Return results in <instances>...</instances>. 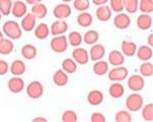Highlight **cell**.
Returning <instances> with one entry per match:
<instances>
[{
    "label": "cell",
    "mask_w": 153,
    "mask_h": 122,
    "mask_svg": "<svg viewBox=\"0 0 153 122\" xmlns=\"http://www.w3.org/2000/svg\"><path fill=\"white\" fill-rule=\"evenodd\" d=\"M92 3L97 6H100V5H105L108 2V0H91Z\"/></svg>",
    "instance_id": "ee69618b"
},
{
    "label": "cell",
    "mask_w": 153,
    "mask_h": 122,
    "mask_svg": "<svg viewBox=\"0 0 153 122\" xmlns=\"http://www.w3.org/2000/svg\"><path fill=\"white\" fill-rule=\"evenodd\" d=\"M68 31V24L64 19H58L54 22L50 27V34L52 36L64 35Z\"/></svg>",
    "instance_id": "7c38bea8"
},
{
    "label": "cell",
    "mask_w": 153,
    "mask_h": 122,
    "mask_svg": "<svg viewBox=\"0 0 153 122\" xmlns=\"http://www.w3.org/2000/svg\"><path fill=\"white\" fill-rule=\"evenodd\" d=\"M25 70H27V65L25 62L19 59L14 60L9 66V71L14 76H22V74H25Z\"/></svg>",
    "instance_id": "d6986e66"
},
{
    "label": "cell",
    "mask_w": 153,
    "mask_h": 122,
    "mask_svg": "<svg viewBox=\"0 0 153 122\" xmlns=\"http://www.w3.org/2000/svg\"><path fill=\"white\" fill-rule=\"evenodd\" d=\"M93 22V17L91 13L82 11L77 15V24L81 28H89Z\"/></svg>",
    "instance_id": "4316f807"
},
{
    "label": "cell",
    "mask_w": 153,
    "mask_h": 122,
    "mask_svg": "<svg viewBox=\"0 0 153 122\" xmlns=\"http://www.w3.org/2000/svg\"><path fill=\"white\" fill-rule=\"evenodd\" d=\"M82 39L86 45H93L100 40V34L95 30H89L82 36Z\"/></svg>",
    "instance_id": "f546056e"
},
{
    "label": "cell",
    "mask_w": 153,
    "mask_h": 122,
    "mask_svg": "<svg viewBox=\"0 0 153 122\" xmlns=\"http://www.w3.org/2000/svg\"><path fill=\"white\" fill-rule=\"evenodd\" d=\"M138 9L142 13L151 14L153 12V0H140Z\"/></svg>",
    "instance_id": "836d02e7"
},
{
    "label": "cell",
    "mask_w": 153,
    "mask_h": 122,
    "mask_svg": "<svg viewBox=\"0 0 153 122\" xmlns=\"http://www.w3.org/2000/svg\"><path fill=\"white\" fill-rule=\"evenodd\" d=\"M103 99H105V96H103L102 91L100 90L90 91L87 94V102L91 106L100 105L103 102Z\"/></svg>",
    "instance_id": "ac0fdd59"
},
{
    "label": "cell",
    "mask_w": 153,
    "mask_h": 122,
    "mask_svg": "<svg viewBox=\"0 0 153 122\" xmlns=\"http://www.w3.org/2000/svg\"><path fill=\"white\" fill-rule=\"evenodd\" d=\"M141 115L143 120L147 122H152L153 121V104L148 103L147 105L142 106L141 108Z\"/></svg>",
    "instance_id": "d6a6232c"
},
{
    "label": "cell",
    "mask_w": 153,
    "mask_h": 122,
    "mask_svg": "<svg viewBox=\"0 0 153 122\" xmlns=\"http://www.w3.org/2000/svg\"><path fill=\"white\" fill-rule=\"evenodd\" d=\"M61 120L63 122H77L78 121V116L74 110H66L62 114Z\"/></svg>",
    "instance_id": "ab89813d"
},
{
    "label": "cell",
    "mask_w": 153,
    "mask_h": 122,
    "mask_svg": "<svg viewBox=\"0 0 153 122\" xmlns=\"http://www.w3.org/2000/svg\"><path fill=\"white\" fill-rule=\"evenodd\" d=\"M137 48L138 47L136 43L130 42V41H123L121 45V52L126 57H133L136 54Z\"/></svg>",
    "instance_id": "cb8c5ba5"
},
{
    "label": "cell",
    "mask_w": 153,
    "mask_h": 122,
    "mask_svg": "<svg viewBox=\"0 0 153 122\" xmlns=\"http://www.w3.org/2000/svg\"><path fill=\"white\" fill-rule=\"evenodd\" d=\"M144 104V99L142 95L137 94L134 92V94L129 95L126 99V108L130 112H137L141 110L142 106Z\"/></svg>",
    "instance_id": "7a4b0ae2"
},
{
    "label": "cell",
    "mask_w": 153,
    "mask_h": 122,
    "mask_svg": "<svg viewBox=\"0 0 153 122\" xmlns=\"http://www.w3.org/2000/svg\"><path fill=\"white\" fill-rule=\"evenodd\" d=\"M30 12H32L37 19H45L47 16V14H48V8H47V6L45 4L40 2V3L32 5V10H30Z\"/></svg>",
    "instance_id": "83f0119b"
},
{
    "label": "cell",
    "mask_w": 153,
    "mask_h": 122,
    "mask_svg": "<svg viewBox=\"0 0 153 122\" xmlns=\"http://www.w3.org/2000/svg\"><path fill=\"white\" fill-rule=\"evenodd\" d=\"M108 64L113 66H120L123 65L124 62H125V56L119 50H111L108 54Z\"/></svg>",
    "instance_id": "e0dca14e"
},
{
    "label": "cell",
    "mask_w": 153,
    "mask_h": 122,
    "mask_svg": "<svg viewBox=\"0 0 153 122\" xmlns=\"http://www.w3.org/2000/svg\"><path fill=\"white\" fill-rule=\"evenodd\" d=\"M25 3H27V4L33 5V4H37V3L42 2V0H25Z\"/></svg>",
    "instance_id": "bcb514c9"
},
{
    "label": "cell",
    "mask_w": 153,
    "mask_h": 122,
    "mask_svg": "<svg viewBox=\"0 0 153 122\" xmlns=\"http://www.w3.org/2000/svg\"><path fill=\"white\" fill-rule=\"evenodd\" d=\"M14 49V44L12 40L8 38H3L0 41V54L1 55H8Z\"/></svg>",
    "instance_id": "f1b7e54d"
},
{
    "label": "cell",
    "mask_w": 153,
    "mask_h": 122,
    "mask_svg": "<svg viewBox=\"0 0 153 122\" xmlns=\"http://www.w3.org/2000/svg\"><path fill=\"white\" fill-rule=\"evenodd\" d=\"M1 19H2V14H1V12H0V20H1Z\"/></svg>",
    "instance_id": "f907efd6"
},
{
    "label": "cell",
    "mask_w": 153,
    "mask_h": 122,
    "mask_svg": "<svg viewBox=\"0 0 153 122\" xmlns=\"http://www.w3.org/2000/svg\"><path fill=\"white\" fill-rule=\"evenodd\" d=\"M110 1V8L114 12H123L124 10V0H108Z\"/></svg>",
    "instance_id": "60d3db41"
},
{
    "label": "cell",
    "mask_w": 153,
    "mask_h": 122,
    "mask_svg": "<svg viewBox=\"0 0 153 122\" xmlns=\"http://www.w3.org/2000/svg\"><path fill=\"white\" fill-rule=\"evenodd\" d=\"M108 61H103V60H97L94 62L92 66V70H93V73L98 75V76H103L108 73V71L110 70L108 69Z\"/></svg>",
    "instance_id": "d4e9b609"
},
{
    "label": "cell",
    "mask_w": 153,
    "mask_h": 122,
    "mask_svg": "<svg viewBox=\"0 0 153 122\" xmlns=\"http://www.w3.org/2000/svg\"><path fill=\"white\" fill-rule=\"evenodd\" d=\"M2 32L10 40H19L22 36V27L16 20H6L2 25Z\"/></svg>",
    "instance_id": "6da1fadb"
},
{
    "label": "cell",
    "mask_w": 153,
    "mask_h": 122,
    "mask_svg": "<svg viewBox=\"0 0 153 122\" xmlns=\"http://www.w3.org/2000/svg\"><path fill=\"white\" fill-rule=\"evenodd\" d=\"M73 7L77 11H86L90 7L89 0H73Z\"/></svg>",
    "instance_id": "f35d334b"
},
{
    "label": "cell",
    "mask_w": 153,
    "mask_h": 122,
    "mask_svg": "<svg viewBox=\"0 0 153 122\" xmlns=\"http://www.w3.org/2000/svg\"><path fill=\"white\" fill-rule=\"evenodd\" d=\"M25 87V80H23L20 76H14L11 77L8 82H7V88H8L9 92L12 94H19L22 93Z\"/></svg>",
    "instance_id": "30bf717a"
},
{
    "label": "cell",
    "mask_w": 153,
    "mask_h": 122,
    "mask_svg": "<svg viewBox=\"0 0 153 122\" xmlns=\"http://www.w3.org/2000/svg\"><path fill=\"white\" fill-rule=\"evenodd\" d=\"M127 85L132 92H141L145 87V80L144 77L142 75L134 74L131 75L130 77L127 80Z\"/></svg>",
    "instance_id": "8992f818"
},
{
    "label": "cell",
    "mask_w": 153,
    "mask_h": 122,
    "mask_svg": "<svg viewBox=\"0 0 153 122\" xmlns=\"http://www.w3.org/2000/svg\"><path fill=\"white\" fill-rule=\"evenodd\" d=\"M108 94L113 99H120L125 94V88L120 82H113L108 88Z\"/></svg>",
    "instance_id": "44dd1931"
},
{
    "label": "cell",
    "mask_w": 153,
    "mask_h": 122,
    "mask_svg": "<svg viewBox=\"0 0 153 122\" xmlns=\"http://www.w3.org/2000/svg\"><path fill=\"white\" fill-rule=\"evenodd\" d=\"M62 2H64V3H69V2L73 1V0H61Z\"/></svg>",
    "instance_id": "681fc988"
},
{
    "label": "cell",
    "mask_w": 153,
    "mask_h": 122,
    "mask_svg": "<svg viewBox=\"0 0 153 122\" xmlns=\"http://www.w3.org/2000/svg\"><path fill=\"white\" fill-rule=\"evenodd\" d=\"M152 24H153L152 16L148 13H141L136 19L137 27L141 31H146L151 28Z\"/></svg>",
    "instance_id": "9a60e30c"
},
{
    "label": "cell",
    "mask_w": 153,
    "mask_h": 122,
    "mask_svg": "<svg viewBox=\"0 0 153 122\" xmlns=\"http://www.w3.org/2000/svg\"><path fill=\"white\" fill-rule=\"evenodd\" d=\"M72 9L69 4L67 3H61L57 4L53 9V15L57 19H66L71 15Z\"/></svg>",
    "instance_id": "52a82bcc"
},
{
    "label": "cell",
    "mask_w": 153,
    "mask_h": 122,
    "mask_svg": "<svg viewBox=\"0 0 153 122\" xmlns=\"http://www.w3.org/2000/svg\"><path fill=\"white\" fill-rule=\"evenodd\" d=\"M90 121L91 122H105L107 121V118H105V116L103 115L102 113L94 112L90 116Z\"/></svg>",
    "instance_id": "b9f144b4"
},
{
    "label": "cell",
    "mask_w": 153,
    "mask_h": 122,
    "mask_svg": "<svg viewBox=\"0 0 153 122\" xmlns=\"http://www.w3.org/2000/svg\"><path fill=\"white\" fill-rule=\"evenodd\" d=\"M115 121L116 122H131L132 121V115L130 111L127 110H121L116 113L115 115Z\"/></svg>",
    "instance_id": "74e56055"
},
{
    "label": "cell",
    "mask_w": 153,
    "mask_h": 122,
    "mask_svg": "<svg viewBox=\"0 0 153 122\" xmlns=\"http://www.w3.org/2000/svg\"><path fill=\"white\" fill-rule=\"evenodd\" d=\"M89 59L92 61H97L103 58L105 55V47L102 44H93L91 45V48L89 50Z\"/></svg>",
    "instance_id": "4fadbf2b"
},
{
    "label": "cell",
    "mask_w": 153,
    "mask_h": 122,
    "mask_svg": "<svg viewBox=\"0 0 153 122\" xmlns=\"http://www.w3.org/2000/svg\"><path fill=\"white\" fill-rule=\"evenodd\" d=\"M67 40H68V44L72 47H79L83 42L82 39V35L77 31H73V32L69 33V36H67Z\"/></svg>",
    "instance_id": "4dcf8cb0"
},
{
    "label": "cell",
    "mask_w": 153,
    "mask_h": 122,
    "mask_svg": "<svg viewBox=\"0 0 153 122\" xmlns=\"http://www.w3.org/2000/svg\"><path fill=\"white\" fill-rule=\"evenodd\" d=\"M128 68L123 65L114 66V68L108 71V76L111 82H122V80H125L128 77Z\"/></svg>",
    "instance_id": "277c9868"
},
{
    "label": "cell",
    "mask_w": 153,
    "mask_h": 122,
    "mask_svg": "<svg viewBox=\"0 0 153 122\" xmlns=\"http://www.w3.org/2000/svg\"><path fill=\"white\" fill-rule=\"evenodd\" d=\"M139 0H124V9L128 13H136L138 10Z\"/></svg>",
    "instance_id": "8d00e7d4"
},
{
    "label": "cell",
    "mask_w": 153,
    "mask_h": 122,
    "mask_svg": "<svg viewBox=\"0 0 153 122\" xmlns=\"http://www.w3.org/2000/svg\"><path fill=\"white\" fill-rule=\"evenodd\" d=\"M61 66L67 74H73L77 70V63L72 58H65L62 61Z\"/></svg>",
    "instance_id": "1f68e13d"
},
{
    "label": "cell",
    "mask_w": 153,
    "mask_h": 122,
    "mask_svg": "<svg viewBox=\"0 0 153 122\" xmlns=\"http://www.w3.org/2000/svg\"><path fill=\"white\" fill-rule=\"evenodd\" d=\"M36 24H37V17L32 12H27L25 16L22 17L20 27H22V30L25 31V32H32L36 28Z\"/></svg>",
    "instance_id": "8fae6325"
},
{
    "label": "cell",
    "mask_w": 153,
    "mask_h": 122,
    "mask_svg": "<svg viewBox=\"0 0 153 122\" xmlns=\"http://www.w3.org/2000/svg\"><path fill=\"white\" fill-rule=\"evenodd\" d=\"M20 53H22V56L25 59H27V60H33V59H35L37 57L38 50L32 44H25V45H23L22 47Z\"/></svg>",
    "instance_id": "484cf974"
},
{
    "label": "cell",
    "mask_w": 153,
    "mask_h": 122,
    "mask_svg": "<svg viewBox=\"0 0 153 122\" xmlns=\"http://www.w3.org/2000/svg\"><path fill=\"white\" fill-rule=\"evenodd\" d=\"M11 13L16 19H22L27 13V5L25 2L17 0V1L13 2L12 4Z\"/></svg>",
    "instance_id": "5bb4252c"
},
{
    "label": "cell",
    "mask_w": 153,
    "mask_h": 122,
    "mask_svg": "<svg viewBox=\"0 0 153 122\" xmlns=\"http://www.w3.org/2000/svg\"><path fill=\"white\" fill-rule=\"evenodd\" d=\"M33 34L39 40H46L50 36V28L45 22H41L33 28Z\"/></svg>",
    "instance_id": "7402d4cb"
},
{
    "label": "cell",
    "mask_w": 153,
    "mask_h": 122,
    "mask_svg": "<svg viewBox=\"0 0 153 122\" xmlns=\"http://www.w3.org/2000/svg\"><path fill=\"white\" fill-rule=\"evenodd\" d=\"M3 38H4V34H3V32H2V31H0V41H1Z\"/></svg>",
    "instance_id": "c3c4849f"
},
{
    "label": "cell",
    "mask_w": 153,
    "mask_h": 122,
    "mask_svg": "<svg viewBox=\"0 0 153 122\" xmlns=\"http://www.w3.org/2000/svg\"><path fill=\"white\" fill-rule=\"evenodd\" d=\"M25 91L28 97L36 100V99H40L44 95V85L39 80H33L28 84V85H27Z\"/></svg>",
    "instance_id": "5b68a950"
},
{
    "label": "cell",
    "mask_w": 153,
    "mask_h": 122,
    "mask_svg": "<svg viewBox=\"0 0 153 122\" xmlns=\"http://www.w3.org/2000/svg\"><path fill=\"white\" fill-rule=\"evenodd\" d=\"M140 74L143 77H151L153 75V64L151 62H143L139 67Z\"/></svg>",
    "instance_id": "e575fe53"
},
{
    "label": "cell",
    "mask_w": 153,
    "mask_h": 122,
    "mask_svg": "<svg viewBox=\"0 0 153 122\" xmlns=\"http://www.w3.org/2000/svg\"><path fill=\"white\" fill-rule=\"evenodd\" d=\"M68 40H67V36L60 35V36H54L50 41V47L52 51L55 53H64L67 49H68Z\"/></svg>",
    "instance_id": "3957f363"
},
{
    "label": "cell",
    "mask_w": 153,
    "mask_h": 122,
    "mask_svg": "<svg viewBox=\"0 0 153 122\" xmlns=\"http://www.w3.org/2000/svg\"><path fill=\"white\" fill-rule=\"evenodd\" d=\"M136 55L139 60L141 61H149L153 56L152 47L148 45H142L139 48H137Z\"/></svg>",
    "instance_id": "ffe728a7"
},
{
    "label": "cell",
    "mask_w": 153,
    "mask_h": 122,
    "mask_svg": "<svg viewBox=\"0 0 153 122\" xmlns=\"http://www.w3.org/2000/svg\"><path fill=\"white\" fill-rule=\"evenodd\" d=\"M113 24L118 30H126L131 25V19L125 12H119L114 17Z\"/></svg>",
    "instance_id": "9c48e42d"
},
{
    "label": "cell",
    "mask_w": 153,
    "mask_h": 122,
    "mask_svg": "<svg viewBox=\"0 0 153 122\" xmlns=\"http://www.w3.org/2000/svg\"><path fill=\"white\" fill-rule=\"evenodd\" d=\"M147 44H148V46H150V47H153V34L152 33L150 34L148 36V38H147Z\"/></svg>",
    "instance_id": "f6af8a7d"
},
{
    "label": "cell",
    "mask_w": 153,
    "mask_h": 122,
    "mask_svg": "<svg viewBox=\"0 0 153 122\" xmlns=\"http://www.w3.org/2000/svg\"><path fill=\"white\" fill-rule=\"evenodd\" d=\"M111 14H113V11L110 8V6L107 4L105 5H100V6L97 7V11H95V16L97 19L100 20V22H105L108 20L111 19Z\"/></svg>",
    "instance_id": "2e32d148"
},
{
    "label": "cell",
    "mask_w": 153,
    "mask_h": 122,
    "mask_svg": "<svg viewBox=\"0 0 153 122\" xmlns=\"http://www.w3.org/2000/svg\"><path fill=\"white\" fill-rule=\"evenodd\" d=\"M12 0H0V12L4 16H8L11 13Z\"/></svg>",
    "instance_id": "d590c367"
},
{
    "label": "cell",
    "mask_w": 153,
    "mask_h": 122,
    "mask_svg": "<svg viewBox=\"0 0 153 122\" xmlns=\"http://www.w3.org/2000/svg\"><path fill=\"white\" fill-rule=\"evenodd\" d=\"M72 59L80 65H85L89 61V53L81 47H75L72 51Z\"/></svg>",
    "instance_id": "ba28073f"
},
{
    "label": "cell",
    "mask_w": 153,
    "mask_h": 122,
    "mask_svg": "<svg viewBox=\"0 0 153 122\" xmlns=\"http://www.w3.org/2000/svg\"><path fill=\"white\" fill-rule=\"evenodd\" d=\"M9 71V64L7 61L0 59V76L5 75Z\"/></svg>",
    "instance_id": "7bdbcfd3"
},
{
    "label": "cell",
    "mask_w": 153,
    "mask_h": 122,
    "mask_svg": "<svg viewBox=\"0 0 153 122\" xmlns=\"http://www.w3.org/2000/svg\"><path fill=\"white\" fill-rule=\"evenodd\" d=\"M69 82L68 74L63 69H58L53 74V82L57 87H65Z\"/></svg>",
    "instance_id": "603a6c76"
},
{
    "label": "cell",
    "mask_w": 153,
    "mask_h": 122,
    "mask_svg": "<svg viewBox=\"0 0 153 122\" xmlns=\"http://www.w3.org/2000/svg\"><path fill=\"white\" fill-rule=\"evenodd\" d=\"M48 119L45 117H36L33 119V122H47Z\"/></svg>",
    "instance_id": "7dc6e473"
}]
</instances>
